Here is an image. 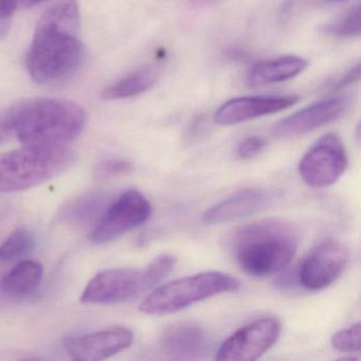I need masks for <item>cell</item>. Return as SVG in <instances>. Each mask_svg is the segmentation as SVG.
Segmentation results:
<instances>
[{
  "label": "cell",
  "instance_id": "obj_23",
  "mask_svg": "<svg viewBox=\"0 0 361 361\" xmlns=\"http://www.w3.org/2000/svg\"><path fill=\"white\" fill-rule=\"evenodd\" d=\"M132 171L133 164L128 160L111 158V159L102 160L97 164L94 175L98 178H107V177L128 174Z\"/></svg>",
  "mask_w": 361,
  "mask_h": 361
},
{
  "label": "cell",
  "instance_id": "obj_29",
  "mask_svg": "<svg viewBox=\"0 0 361 361\" xmlns=\"http://www.w3.org/2000/svg\"><path fill=\"white\" fill-rule=\"evenodd\" d=\"M333 1H342V0H333Z\"/></svg>",
  "mask_w": 361,
  "mask_h": 361
},
{
  "label": "cell",
  "instance_id": "obj_12",
  "mask_svg": "<svg viewBox=\"0 0 361 361\" xmlns=\"http://www.w3.org/2000/svg\"><path fill=\"white\" fill-rule=\"evenodd\" d=\"M133 341L134 334L130 329L115 326L67 338L64 348L73 360L100 361L126 350Z\"/></svg>",
  "mask_w": 361,
  "mask_h": 361
},
{
  "label": "cell",
  "instance_id": "obj_1",
  "mask_svg": "<svg viewBox=\"0 0 361 361\" xmlns=\"http://www.w3.org/2000/svg\"><path fill=\"white\" fill-rule=\"evenodd\" d=\"M80 27L77 0L59 1L42 16L27 56V67L35 83L60 81L80 66L84 56Z\"/></svg>",
  "mask_w": 361,
  "mask_h": 361
},
{
  "label": "cell",
  "instance_id": "obj_11",
  "mask_svg": "<svg viewBox=\"0 0 361 361\" xmlns=\"http://www.w3.org/2000/svg\"><path fill=\"white\" fill-rule=\"evenodd\" d=\"M348 106L350 101L343 97L314 103L274 124L271 130L272 136L280 140L299 138L340 119L346 113Z\"/></svg>",
  "mask_w": 361,
  "mask_h": 361
},
{
  "label": "cell",
  "instance_id": "obj_15",
  "mask_svg": "<svg viewBox=\"0 0 361 361\" xmlns=\"http://www.w3.org/2000/svg\"><path fill=\"white\" fill-rule=\"evenodd\" d=\"M161 348L173 359H194L208 350V337L202 326L193 322L170 325L162 333Z\"/></svg>",
  "mask_w": 361,
  "mask_h": 361
},
{
  "label": "cell",
  "instance_id": "obj_5",
  "mask_svg": "<svg viewBox=\"0 0 361 361\" xmlns=\"http://www.w3.org/2000/svg\"><path fill=\"white\" fill-rule=\"evenodd\" d=\"M176 259L161 255L142 269L119 268L94 276L84 288L82 303L116 304L132 301L157 287L174 269Z\"/></svg>",
  "mask_w": 361,
  "mask_h": 361
},
{
  "label": "cell",
  "instance_id": "obj_2",
  "mask_svg": "<svg viewBox=\"0 0 361 361\" xmlns=\"http://www.w3.org/2000/svg\"><path fill=\"white\" fill-rule=\"evenodd\" d=\"M10 109L14 136L24 145L66 147L85 128L83 107L64 99H25Z\"/></svg>",
  "mask_w": 361,
  "mask_h": 361
},
{
  "label": "cell",
  "instance_id": "obj_17",
  "mask_svg": "<svg viewBox=\"0 0 361 361\" xmlns=\"http://www.w3.org/2000/svg\"><path fill=\"white\" fill-rule=\"evenodd\" d=\"M43 272V266L37 262H20L0 279V291L11 299H28L39 290Z\"/></svg>",
  "mask_w": 361,
  "mask_h": 361
},
{
  "label": "cell",
  "instance_id": "obj_8",
  "mask_svg": "<svg viewBox=\"0 0 361 361\" xmlns=\"http://www.w3.org/2000/svg\"><path fill=\"white\" fill-rule=\"evenodd\" d=\"M348 155L339 136L333 133L317 140L300 160L299 173L310 187L337 183L348 168Z\"/></svg>",
  "mask_w": 361,
  "mask_h": 361
},
{
  "label": "cell",
  "instance_id": "obj_13",
  "mask_svg": "<svg viewBox=\"0 0 361 361\" xmlns=\"http://www.w3.org/2000/svg\"><path fill=\"white\" fill-rule=\"evenodd\" d=\"M278 198L276 192L262 188H246L210 207L202 215V223L219 225L238 221L269 208Z\"/></svg>",
  "mask_w": 361,
  "mask_h": 361
},
{
  "label": "cell",
  "instance_id": "obj_28",
  "mask_svg": "<svg viewBox=\"0 0 361 361\" xmlns=\"http://www.w3.org/2000/svg\"><path fill=\"white\" fill-rule=\"evenodd\" d=\"M193 3L198 4H204V3H211V1H215V0H192Z\"/></svg>",
  "mask_w": 361,
  "mask_h": 361
},
{
  "label": "cell",
  "instance_id": "obj_7",
  "mask_svg": "<svg viewBox=\"0 0 361 361\" xmlns=\"http://www.w3.org/2000/svg\"><path fill=\"white\" fill-rule=\"evenodd\" d=\"M151 215L149 200L137 190H128L103 212L90 233V242L94 245L114 242L147 223Z\"/></svg>",
  "mask_w": 361,
  "mask_h": 361
},
{
  "label": "cell",
  "instance_id": "obj_18",
  "mask_svg": "<svg viewBox=\"0 0 361 361\" xmlns=\"http://www.w3.org/2000/svg\"><path fill=\"white\" fill-rule=\"evenodd\" d=\"M158 69L154 66L142 67L132 71L102 92L103 100L115 101L139 96L155 85L158 81Z\"/></svg>",
  "mask_w": 361,
  "mask_h": 361
},
{
  "label": "cell",
  "instance_id": "obj_21",
  "mask_svg": "<svg viewBox=\"0 0 361 361\" xmlns=\"http://www.w3.org/2000/svg\"><path fill=\"white\" fill-rule=\"evenodd\" d=\"M322 30L337 37H355L360 35V8L357 6L341 20L326 25Z\"/></svg>",
  "mask_w": 361,
  "mask_h": 361
},
{
  "label": "cell",
  "instance_id": "obj_24",
  "mask_svg": "<svg viewBox=\"0 0 361 361\" xmlns=\"http://www.w3.org/2000/svg\"><path fill=\"white\" fill-rule=\"evenodd\" d=\"M267 145V141L261 136L247 137L238 143L236 156L240 159H251L261 154Z\"/></svg>",
  "mask_w": 361,
  "mask_h": 361
},
{
  "label": "cell",
  "instance_id": "obj_6",
  "mask_svg": "<svg viewBox=\"0 0 361 361\" xmlns=\"http://www.w3.org/2000/svg\"><path fill=\"white\" fill-rule=\"evenodd\" d=\"M234 276L207 271L171 281L155 287L141 302V312L149 316H166L180 312L197 302L240 289Z\"/></svg>",
  "mask_w": 361,
  "mask_h": 361
},
{
  "label": "cell",
  "instance_id": "obj_26",
  "mask_svg": "<svg viewBox=\"0 0 361 361\" xmlns=\"http://www.w3.org/2000/svg\"><path fill=\"white\" fill-rule=\"evenodd\" d=\"M359 75H360V66H359V64H357L356 66L350 68L345 75L340 77L337 82H335L331 85V87L336 88V90L345 87V86L350 85V84L355 83L359 79Z\"/></svg>",
  "mask_w": 361,
  "mask_h": 361
},
{
  "label": "cell",
  "instance_id": "obj_25",
  "mask_svg": "<svg viewBox=\"0 0 361 361\" xmlns=\"http://www.w3.org/2000/svg\"><path fill=\"white\" fill-rule=\"evenodd\" d=\"M14 136L13 121L10 106L0 111V145Z\"/></svg>",
  "mask_w": 361,
  "mask_h": 361
},
{
  "label": "cell",
  "instance_id": "obj_9",
  "mask_svg": "<svg viewBox=\"0 0 361 361\" xmlns=\"http://www.w3.org/2000/svg\"><path fill=\"white\" fill-rule=\"evenodd\" d=\"M282 324L272 317L257 319L232 334L221 343L217 360L253 361L261 358L280 338Z\"/></svg>",
  "mask_w": 361,
  "mask_h": 361
},
{
  "label": "cell",
  "instance_id": "obj_3",
  "mask_svg": "<svg viewBox=\"0 0 361 361\" xmlns=\"http://www.w3.org/2000/svg\"><path fill=\"white\" fill-rule=\"evenodd\" d=\"M232 251L246 274L266 276L284 270L295 257L299 232L280 219H262L236 230Z\"/></svg>",
  "mask_w": 361,
  "mask_h": 361
},
{
  "label": "cell",
  "instance_id": "obj_20",
  "mask_svg": "<svg viewBox=\"0 0 361 361\" xmlns=\"http://www.w3.org/2000/svg\"><path fill=\"white\" fill-rule=\"evenodd\" d=\"M102 197L97 194L81 196L63 211V219L68 223L85 224L92 221L103 207Z\"/></svg>",
  "mask_w": 361,
  "mask_h": 361
},
{
  "label": "cell",
  "instance_id": "obj_27",
  "mask_svg": "<svg viewBox=\"0 0 361 361\" xmlns=\"http://www.w3.org/2000/svg\"><path fill=\"white\" fill-rule=\"evenodd\" d=\"M18 7L31 8L43 3L45 0H18Z\"/></svg>",
  "mask_w": 361,
  "mask_h": 361
},
{
  "label": "cell",
  "instance_id": "obj_19",
  "mask_svg": "<svg viewBox=\"0 0 361 361\" xmlns=\"http://www.w3.org/2000/svg\"><path fill=\"white\" fill-rule=\"evenodd\" d=\"M35 236L28 229H18L0 245V262L20 259L30 253L35 247Z\"/></svg>",
  "mask_w": 361,
  "mask_h": 361
},
{
  "label": "cell",
  "instance_id": "obj_10",
  "mask_svg": "<svg viewBox=\"0 0 361 361\" xmlns=\"http://www.w3.org/2000/svg\"><path fill=\"white\" fill-rule=\"evenodd\" d=\"M348 259V250L341 243L331 238L323 240L300 266V285L312 291L329 286L341 276Z\"/></svg>",
  "mask_w": 361,
  "mask_h": 361
},
{
  "label": "cell",
  "instance_id": "obj_22",
  "mask_svg": "<svg viewBox=\"0 0 361 361\" xmlns=\"http://www.w3.org/2000/svg\"><path fill=\"white\" fill-rule=\"evenodd\" d=\"M331 345L342 353H359L361 348L360 323L340 329L331 337Z\"/></svg>",
  "mask_w": 361,
  "mask_h": 361
},
{
  "label": "cell",
  "instance_id": "obj_14",
  "mask_svg": "<svg viewBox=\"0 0 361 361\" xmlns=\"http://www.w3.org/2000/svg\"><path fill=\"white\" fill-rule=\"evenodd\" d=\"M298 101L297 96L240 97L224 103L215 113L214 121L219 126H235L280 113L293 107Z\"/></svg>",
  "mask_w": 361,
  "mask_h": 361
},
{
  "label": "cell",
  "instance_id": "obj_4",
  "mask_svg": "<svg viewBox=\"0 0 361 361\" xmlns=\"http://www.w3.org/2000/svg\"><path fill=\"white\" fill-rule=\"evenodd\" d=\"M67 147H35L0 154V194L25 191L60 176L73 166Z\"/></svg>",
  "mask_w": 361,
  "mask_h": 361
},
{
  "label": "cell",
  "instance_id": "obj_16",
  "mask_svg": "<svg viewBox=\"0 0 361 361\" xmlns=\"http://www.w3.org/2000/svg\"><path fill=\"white\" fill-rule=\"evenodd\" d=\"M308 62L299 56H287L257 63L247 75L250 86L271 85L283 83L301 75L307 68Z\"/></svg>",
  "mask_w": 361,
  "mask_h": 361
}]
</instances>
